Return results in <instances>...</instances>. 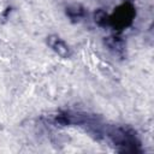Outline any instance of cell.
<instances>
[{
  "label": "cell",
  "mask_w": 154,
  "mask_h": 154,
  "mask_svg": "<svg viewBox=\"0 0 154 154\" xmlns=\"http://www.w3.org/2000/svg\"><path fill=\"white\" fill-rule=\"evenodd\" d=\"M67 13H69V16H70L71 18H79V17L83 14V10H82L79 6L75 5V6L67 8Z\"/></svg>",
  "instance_id": "obj_2"
},
{
  "label": "cell",
  "mask_w": 154,
  "mask_h": 154,
  "mask_svg": "<svg viewBox=\"0 0 154 154\" xmlns=\"http://www.w3.org/2000/svg\"><path fill=\"white\" fill-rule=\"evenodd\" d=\"M48 45L60 55V57H64V58H66V57H69V47L59 38V37H57V36H51L49 38H48Z\"/></svg>",
  "instance_id": "obj_1"
}]
</instances>
